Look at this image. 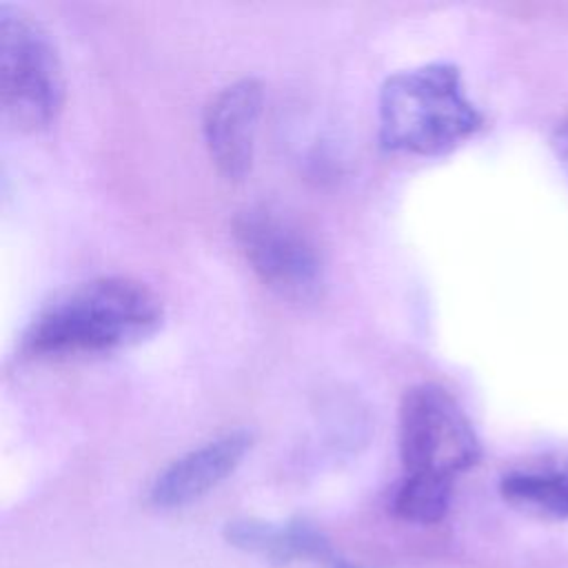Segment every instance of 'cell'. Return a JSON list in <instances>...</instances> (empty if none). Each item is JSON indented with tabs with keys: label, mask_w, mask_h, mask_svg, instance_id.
<instances>
[{
	"label": "cell",
	"mask_w": 568,
	"mask_h": 568,
	"mask_svg": "<svg viewBox=\"0 0 568 568\" xmlns=\"http://www.w3.org/2000/svg\"><path fill=\"white\" fill-rule=\"evenodd\" d=\"M162 320L164 306L146 284L124 275L93 277L31 320L22 351L36 357L109 353L151 337Z\"/></svg>",
	"instance_id": "6da1fadb"
},
{
	"label": "cell",
	"mask_w": 568,
	"mask_h": 568,
	"mask_svg": "<svg viewBox=\"0 0 568 568\" xmlns=\"http://www.w3.org/2000/svg\"><path fill=\"white\" fill-rule=\"evenodd\" d=\"M379 140L390 151L444 155L484 126L462 71L453 62H428L388 75L377 98Z\"/></svg>",
	"instance_id": "7a4b0ae2"
},
{
	"label": "cell",
	"mask_w": 568,
	"mask_h": 568,
	"mask_svg": "<svg viewBox=\"0 0 568 568\" xmlns=\"http://www.w3.org/2000/svg\"><path fill=\"white\" fill-rule=\"evenodd\" d=\"M64 102L62 62L49 31L27 9L0 4V104L18 131L49 126Z\"/></svg>",
	"instance_id": "3957f363"
},
{
	"label": "cell",
	"mask_w": 568,
	"mask_h": 568,
	"mask_svg": "<svg viewBox=\"0 0 568 568\" xmlns=\"http://www.w3.org/2000/svg\"><path fill=\"white\" fill-rule=\"evenodd\" d=\"M399 457L406 475L455 481L481 457V442L462 404L439 384H415L399 402Z\"/></svg>",
	"instance_id": "277c9868"
},
{
	"label": "cell",
	"mask_w": 568,
	"mask_h": 568,
	"mask_svg": "<svg viewBox=\"0 0 568 568\" xmlns=\"http://www.w3.org/2000/svg\"><path fill=\"white\" fill-rule=\"evenodd\" d=\"M233 237L253 273L293 302L315 300L324 286V262L313 237L282 209L253 204L233 217Z\"/></svg>",
	"instance_id": "5b68a950"
},
{
	"label": "cell",
	"mask_w": 568,
	"mask_h": 568,
	"mask_svg": "<svg viewBox=\"0 0 568 568\" xmlns=\"http://www.w3.org/2000/svg\"><path fill=\"white\" fill-rule=\"evenodd\" d=\"M262 102V82L240 78L222 87L204 109L202 131L209 155L229 180H242L253 166Z\"/></svg>",
	"instance_id": "8992f818"
},
{
	"label": "cell",
	"mask_w": 568,
	"mask_h": 568,
	"mask_svg": "<svg viewBox=\"0 0 568 568\" xmlns=\"http://www.w3.org/2000/svg\"><path fill=\"white\" fill-rule=\"evenodd\" d=\"M253 446V433L235 428L173 459L151 484L149 499L158 508L186 506L226 479Z\"/></svg>",
	"instance_id": "52a82bcc"
},
{
	"label": "cell",
	"mask_w": 568,
	"mask_h": 568,
	"mask_svg": "<svg viewBox=\"0 0 568 568\" xmlns=\"http://www.w3.org/2000/svg\"><path fill=\"white\" fill-rule=\"evenodd\" d=\"M224 539L244 552L257 555L280 566L300 559L328 564L337 559L326 535L306 519H291L286 524H273L264 519H233L224 526Z\"/></svg>",
	"instance_id": "ba28073f"
},
{
	"label": "cell",
	"mask_w": 568,
	"mask_h": 568,
	"mask_svg": "<svg viewBox=\"0 0 568 568\" xmlns=\"http://www.w3.org/2000/svg\"><path fill=\"white\" fill-rule=\"evenodd\" d=\"M501 497L528 513L568 517V462L537 468H517L501 477Z\"/></svg>",
	"instance_id": "9c48e42d"
},
{
	"label": "cell",
	"mask_w": 568,
	"mask_h": 568,
	"mask_svg": "<svg viewBox=\"0 0 568 568\" xmlns=\"http://www.w3.org/2000/svg\"><path fill=\"white\" fill-rule=\"evenodd\" d=\"M453 481L435 475H406L399 484L393 510L397 517L413 524H435L450 506Z\"/></svg>",
	"instance_id": "30bf717a"
},
{
	"label": "cell",
	"mask_w": 568,
	"mask_h": 568,
	"mask_svg": "<svg viewBox=\"0 0 568 568\" xmlns=\"http://www.w3.org/2000/svg\"><path fill=\"white\" fill-rule=\"evenodd\" d=\"M550 144H552L557 164H559V169L564 171V175H566V180H568V113H566V115L561 118V122L555 126L552 138H550Z\"/></svg>",
	"instance_id": "8fae6325"
},
{
	"label": "cell",
	"mask_w": 568,
	"mask_h": 568,
	"mask_svg": "<svg viewBox=\"0 0 568 568\" xmlns=\"http://www.w3.org/2000/svg\"><path fill=\"white\" fill-rule=\"evenodd\" d=\"M331 566H333V568H359V566H353V564H348V561H344V559H335Z\"/></svg>",
	"instance_id": "7c38bea8"
}]
</instances>
